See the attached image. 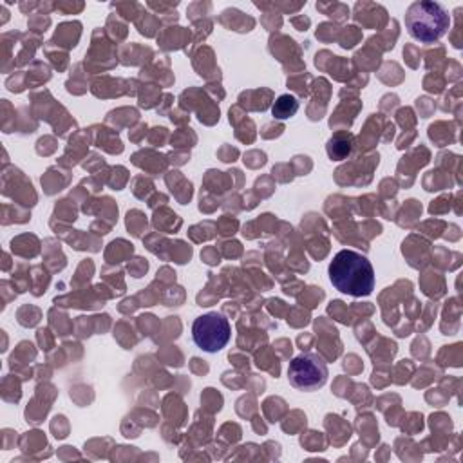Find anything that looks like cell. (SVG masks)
<instances>
[{
    "label": "cell",
    "instance_id": "1",
    "mask_svg": "<svg viewBox=\"0 0 463 463\" xmlns=\"http://www.w3.org/2000/svg\"><path fill=\"white\" fill-rule=\"evenodd\" d=\"M327 273L333 288L344 295L367 297L374 289V268L365 255L354 250H340L329 262Z\"/></svg>",
    "mask_w": 463,
    "mask_h": 463
},
{
    "label": "cell",
    "instance_id": "2",
    "mask_svg": "<svg viewBox=\"0 0 463 463\" xmlns=\"http://www.w3.org/2000/svg\"><path fill=\"white\" fill-rule=\"evenodd\" d=\"M403 22L409 34L421 43L438 42L450 27V16L447 9L441 4L430 0L412 2L405 11Z\"/></svg>",
    "mask_w": 463,
    "mask_h": 463
},
{
    "label": "cell",
    "instance_id": "3",
    "mask_svg": "<svg viewBox=\"0 0 463 463\" xmlns=\"http://www.w3.org/2000/svg\"><path fill=\"white\" fill-rule=\"evenodd\" d=\"M194 344L204 353H219L232 338V326L222 313L210 311L192 324Z\"/></svg>",
    "mask_w": 463,
    "mask_h": 463
},
{
    "label": "cell",
    "instance_id": "4",
    "mask_svg": "<svg viewBox=\"0 0 463 463\" xmlns=\"http://www.w3.org/2000/svg\"><path fill=\"white\" fill-rule=\"evenodd\" d=\"M327 376L329 373L326 362L313 353H302L295 356L288 365L289 385L304 392L318 391L320 387H324Z\"/></svg>",
    "mask_w": 463,
    "mask_h": 463
},
{
    "label": "cell",
    "instance_id": "5",
    "mask_svg": "<svg viewBox=\"0 0 463 463\" xmlns=\"http://www.w3.org/2000/svg\"><path fill=\"white\" fill-rule=\"evenodd\" d=\"M297 109H298L297 99H295L293 96H289V94H284V96H280V98L275 101V105H273V116H277L279 119H284V118L293 116V114L297 112Z\"/></svg>",
    "mask_w": 463,
    "mask_h": 463
}]
</instances>
